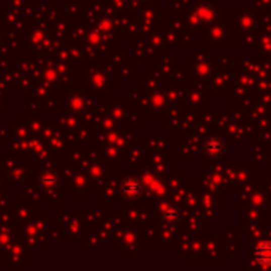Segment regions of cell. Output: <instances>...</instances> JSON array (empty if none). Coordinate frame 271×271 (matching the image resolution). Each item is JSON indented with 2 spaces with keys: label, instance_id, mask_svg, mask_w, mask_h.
<instances>
[{
  "label": "cell",
  "instance_id": "cell-1",
  "mask_svg": "<svg viewBox=\"0 0 271 271\" xmlns=\"http://www.w3.org/2000/svg\"><path fill=\"white\" fill-rule=\"evenodd\" d=\"M141 192H143V184L140 183L138 179H135V178H129L124 181V184H122V194L126 195L127 198H137L141 195Z\"/></svg>",
  "mask_w": 271,
  "mask_h": 271
},
{
  "label": "cell",
  "instance_id": "cell-2",
  "mask_svg": "<svg viewBox=\"0 0 271 271\" xmlns=\"http://www.w3.org/2000/svg\"><path fill=\"white\" fill-rule=\"evenodd\" d=\"M255 258L262 265H271V241L260 243L255 249Z\"/></svg>",
  "mask_w": 271,
  "mask_h": 271
},
{
  "label": "cell",
  "instance_id": "cell-3",
  "mask_svg": "<svg viewBox=\"0 0 271 271\" xmlns=\"http://www.w3.org/2000/svg\"><path fill=\"white\" fill-rule=\"evenodd\" d=\"M224 149H225V146L219 138H211L205 144V152L209 154L211 157H219L224 152Z\"/></svg>",
  "mask_w": 271,
  "mask_h": 271
},
{
  "label": "cell",
  "instance_id": "cell-4",
  "mask_svg": "<svg viewBox=\"0 0 271 271\" xmlns=\"http://www.w3.org/2000/svg\"><path fill=\"white\" fill-rule=\"evenodd\" d=\"M179 216H181L179 209L170 208V209H167V211L164 212V221H167V222H176V221L179 219Z\"/></svg>",
  "mask_w": 271,
  "mask_h": 271
},
{
  "label": "cell",
  "instance_id": "cell-5",
  "mask_svg": "<svg viewBox=\"0 0 271 271\" xmlns=\"http://www.w3.org/2000/svg\"><path fill=\"white\" fill-rule=\"evenodd\" d=\"M48 178H43L41 179V183H43V186H54L56 183H58V175H52V178H49V173L46 175Z\"/></svg>",
  "mask_w": 271,
  "mask_h": 271
}]
</instances>
